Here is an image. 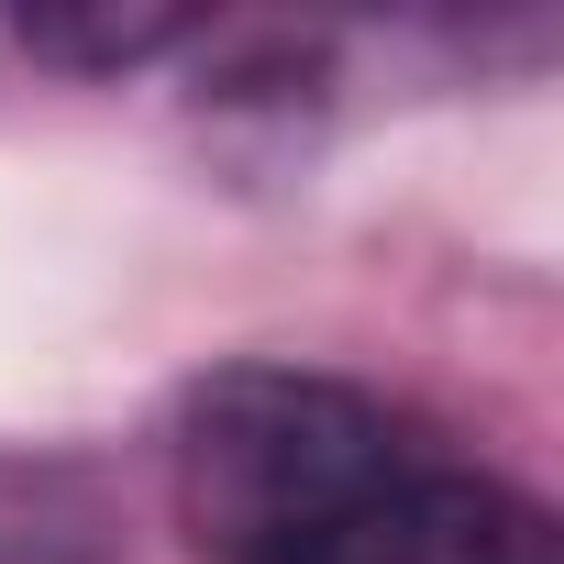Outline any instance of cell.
Returning a JSON list of instances; mask_svg holds the SVG:
<instances>
[{
	"mask_svg": "<svg viewBox=\"0 0 564 564\" xmlns=\"http://www.w3.org/2000/svg\"><path fill=\"white\" fill-rule=\"evenodd\" d=\"M421 443L333 377L232 366L177 421V520L210 564H311Z\"/></svg>",
	"mask_w": 564,
	"mask_h": 564,
	"instance_id": "obj_1",
	"label": "cell"
},
{
	"mask_svg": "<svg viewBox=\"0 0 564 564\" xmlns=\"http://www.w3.org/2000/svg\"><path fill=\"white\" fill-rule=\"evenodd\" d=\"M311 564H553V531L531 498L465 476V465H432L410 454Z\"/></svg>",
	"mask_w": 564,
	"mask_h": 564,
	"instance_id": "obj_2",
	"label": "cell"
},
{
	"mask_svg": "<svg viewBox=\"0 0 564 564\" xmlns=\"http://www.w3.org/2000/svg\"><path fill=\"white\" fill-rule=\"evenodd\" d=\"M188 34V12H144V0H45L23 12V45L56 67H144Z\"/></svg>",
	"mask_w": 564,
	"mask_h": 564,
	"instance_id": "obj_3",
	"label": "cell"
}]
</instances>
